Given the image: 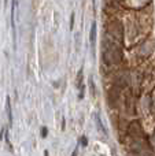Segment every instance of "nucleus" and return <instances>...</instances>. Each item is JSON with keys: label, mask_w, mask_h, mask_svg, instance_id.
I'll list each match as a JSON object with an SVG mask.
<instances>
[{"label": "nucleus", "mask_w": 155, "mask_h": 156, "mask_svg": "<svg viewBox=\"0 0 155 156\" xmlns=\"http://www.w3.org/2000/svg\"><path fill=\"white\" fill-rule=\"evenodd\" d=\"M89 38H91V45H95V40H96V23L93 22L92 23V27H91V36H89Z\"/></svg>", "instance_id": "obj_1"}, {"label": "nucleus", "mask_w": 155, "mask_h": 156, "mask_svg": "<svg viewBox=\"0 0 155 156\" xmlns=\"http://www.w3.org/2000/svg\"><path fill=\"white\" fill-rule=\"evenodd\" d=\"M73 22H74V14L71 15V22H70V29H73Z\"/></svg>", "instance_id": "obj_4"}, {"label": "nucleus", "mask_w": 155, "mask_h": 156, "mask_svg": "<svg viewBox=\"0 0 155 156\" xmlns=\"http://www.w3.org/2000/svg\"><path fill=\"white\" fill-rule=\"evenodd\" d=\"M82 145H87V138L82 137Z\"/></svg>", "instance_id": "obj_5"}, {"label": "nucleus", "mask_w": 155, "mask_h": 156, "mask_svg": "<svg viewBox=\"0 0 155 156\" xmlns=\"http://www.w3.org/2000/svg\"><path fill=\"white\" fill-rule=\"evenodd\" d=\"M41 136H43V137H45V136H47V129H45V127H43V132H41Z\"/></svg>", "instance_id": "obj_3"}, {"label": "nucleus", "mask_w": 155, "mask_h": 156, "mask_svg": "<svg viewBox=\"0 0 155 156\" xmlns=\"http://www.w3.org/2000/svg\"><path fill=\"white\" fill-rule=\"evenodd\" d=\"M7 116H8V123L10 126L13 125V111H11V103H10V97H7Z\"/></svg>", "instance_id": "obj_2"}]
</instances>
